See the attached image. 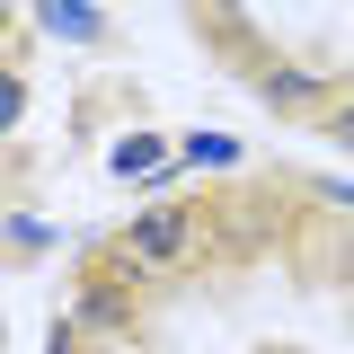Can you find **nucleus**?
Segmentation results:
<instances>
[{"mask_svg":"<svg viewBox=\"0 0 354 354\" xmlns=\"http://www.w3.org/2000/svg\"><path fill=\"white\" fill-rule=\"evenodd\" d=\"M18 115H27V80L9 71V80H0V124H18Z\"/></svg>","mask_w":354,"mask_h":354,"instance_id":"nucleus-10","label":"nucleus"},{"mask_svg":"<svg viewBox=\"0 0 354 354\" xmlns=\"http://www.w3.org/2000/svg\"><path fill=\"white\" fill-rule=\"evenodd\" d=\"M319 266H328L337 283H354V221H346V230H328V239H319Z\"/></svg>","mask_w":354,"mask_h":354,"instance_id":"nucleus-7","label":"nucleus"},{"mask_svg":"<svg viewBox=\"0 0 354 354\" xmlns=\"http://www.w3.org/2000/svg\"><path fill=\"white\" fill-rule=\"evenodd\" d=\"M97 354H124V346H97Z\"/></svg>","mask_w":354,"mask_h":354,"instance_id":"nucleus-11","label":"nucleus"},{"mask_svg":"<svg viewBox=\"0 0 354 354\" xmlns=\"http://www.w3.org/2000/svg\"><path fill=\"white\" fill-rule=\"evenodd\" d=\"M71 328H80V337H97V346H106V337H124V328H133V292L115 283V274H97L80 301H71Z\"/></svg>","mask_w":354,"mask_h":354,"instance_id":"nucleus-2","label":"nucleus"},{"mask_svg":"<svg viewBox=\"0 0 354 354\" xmlns=\"http://www.w3.org/2000/svg\"><path fill=\"white\" fill-rule=\"evenodd\" d=\"M9 248H18V257H44V248H53V230H44L36 213H9Z\"/></svg>","mask_w":354,"mask_h":354,"instance_id":"nucleus-8","label":"nucleus"},{"mask_svg":"<svg viewBox=\"0 0 354 354\" xmlns=\"http://www.w3.org/2000/svg\"><path fill=\"white\" fill-rule=\"evenodd\" d=\"M177 169H239V142H221V133H195V142H177Z\"/></svg>","mask_w":354,"mask_h":354,"instance_id":"nucleus-6","label":"nucleus"},{"mask_svg":"<svg viewBox=\"0 0 354 354\" xmlns=\"http://www.w3.org/2000/svg\"><path fill=\"white\" fill-rule=\"evenodd\" d=\"M195 239H204V213H195V204H142V213L124 221V239L106 248V274H115V283L169 274V266L195 257Z\"/></svg>","mask_w":354,"mask_h":354,"instance_id":"nucleus-1","label":"nucleus"},{"mask_svg":"<svg viewBox=\"0 0 354 354\" xmlns=\"http://www.w3.org/2000/svg\"><path fill=\"white\" fill-rule=\"evenodd\" d=\"M36 27H53L62 44H88V36H106V18H97L88 0H36Z\"/></svg>","mask_w":354,"mask_h":354,"instance_id":"nucleus-5","label":"nucleus"},{"mask_svg":"<svg viewBox=\"0 0 354 354\" xmlns=\"http://www.w3.org/2000/svg\"><path fill=\"white\" fill-rule=\"evenodd\" d=\"M328 142H337V151H354V97H337V106H328Z\"/></svg>","mask_w":354,"mask_h":354,"instance_id":"nucleus-9","label":"nucleus"},{"mask_svg":"<svg viewBox=\"0 0 354 354\" xmlns=\"http://www.w3.org/2000/svg\"><path fill=\"white\" fill-rule=\"evenodd\" d=\"M106 169H115V177H142V186H160L151 169H177V151L160 142V133H124V142L106 151Z\"/></svg>","mask_w":354,"mask_h":354,"instance_id":"nucleus-4","label":"nucleus"},{"mask_svg":"<svg viewBox=\"0 0 354 354\" xmlns=\"http://www.w3.org/2000/svg\"><path fill=\"white\" fill-rule=\"evenodd\" d=\"M257 97L274 106V115H310V106H328V80L301 71V62H274V71L257 80Z\"/></svg>","mask_w":354,"mask_h":354,"instance_id":"nucleus-3","label":"nucleus"}]
</instances>
